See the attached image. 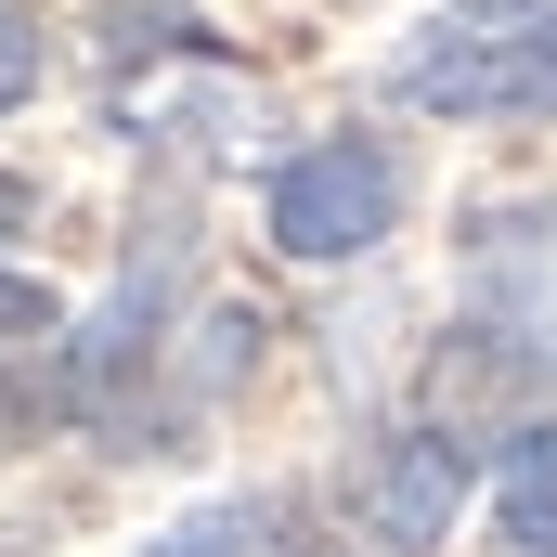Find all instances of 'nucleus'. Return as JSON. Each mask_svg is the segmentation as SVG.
<instances>
[{
    "label": "nucleus",
    "mask_w": 557,
    "mask_h": 557,
    "mask_svg": "<svg viewBox=\"0 0 557 557\" xmlns=\"http://www.w3.org/2000/svg\"><path fill=\"white\" fill-rule=\"evenodd\" d=\"M13 78H26V39H13V13H0V91H13Z\"/></svg>",
    "instance_id": "obj_4"
},
{
    "label": "nucleus",
    "mask_w": 557,
    "mask_h": 557,
    "mask_svg": "<svg viewBox=\"0 0 557 557\" xmlns=\"http://www.w3.org/2000/svg\"><path fill=\"white\" fill-rule=\"evenodd\" d=\"M493 519H506V545H519V557H557V428H532V441L506 454Z\"/></svg>",
    "instance_id": "obj_3"
},
{
    "label": "nucleus",
    "mask_w": 557,
    "mask_h": 557,
    "mask_svg": "<svg viewBox=\"0 0 557 557\" xmlns=\"http://www.w3.org/2000/svg\"><path fill=\"white\" fill-rule=\"evenodd\" d=\"M0 234H26V182H0Z\"/></svg>",
    "instance_id": "obj_5"
},
{
    "label": "nucleus",
    "mask_w": 557,
    "mask_h": 557,
    "mask_svg": "<svg viewBox=\"0 0 557 557\" xmlns=\"http://www.w3.org/2000/svg\"><path fill=\"white\" fill-rule=\"evenodd\" d=\"M403 91L454 104V117H545L557 104V0H506V26L493 13H441L403 52Z\"/></svg>",
    "instance_id": "obj_1"
},
{
    "label": "nucleus",
    "mask_w": 557,
    "mask_h": 557,
    "mask_svg": "<svg viewBox=\"0 0 557 557\" xmlns=\"http://www.w3.org/2000/svg\"><path fill=\"white\" fill-rule=\"evenodd\" d=\"M389 208H403V169L376 143H311V156L273 169V247L285 260H350V247L389 234Z\"/></svg>",
    "instance_id": "obj_2"
}]
</instances>
